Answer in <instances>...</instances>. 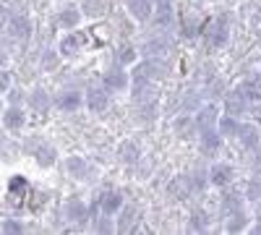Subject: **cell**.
<instances>
[{"instance_id":"18","label":"cell","mask_w":261,"mask_h":235,"mask_svg":"<svg viewBox=\"0 0 261 235\" xmlns=\"http://www.w3.org/2000/svg\"><path fill=\"white\" fill-rule=\"evenodd\" d=\"M65 217L71 222H86L89 220V206L81 199H68V204H65Z\"/></svg>"},{"instance_id":"6","label":"cell","mask_w":261,"mask_h":235,"mask_svg":"<svg viewBox=\"0 0 261 235\" xmlns=\"http://www.w3.org/2000/svg\"><path fill=\"white\" fill-rule=\"evenodd\" d=\"M55 108L60 113H76L84 108V92H76V89H65L55 97Z\"/></svg>"},{"instance_id":"16","label":"cell","mask_w":261,"mask_h":235,"mask_svg":"<svg viewBox=\"0 0 261 235\" xmlns=\"http://www.w3.org/2000/svg\"><path fill=\"white\" fill-rule=\"evenodd\" d=\"M235 136L241 139V144L246 149H256L261 144V134H258V128L253 123H241V125H238V131H235Z\"/></svg>"},{"instance_id":"24","label":"cell","mask_w":261,"mask_h":235,"mask_svg":"<svg viewBox=\"0 0 261 235\" xmlns=\"http://www.w3.org/2000/svg\"><path fill=\"white\" fill-rule=\"evenodd\" d=\"M175 134L180 136V139H191V136H196L199 131H196V123H193V115H178V120H175Z\"/></svg>"},{"instance_id":"13","label":"cell","mask_w":261,"mask_h":235,"mask_svg":"<svg viewBox=\"0 0 261 235\" xmlns=\"http://www.w3.org/2000/svg\"><path fill=\"white\" fill-rule=\"evenodd\" d=\"M217 118H220L217 105H204V108H199V113L193 115L196 131H206V128H214V125H217Z\"/></svg>"},{"instance_id":"2","label":"cell","mask_w":261,"mask_h":235,"mask_svg":"<svg viewBox=\"0 0 261 235\" xmlns=\"http://www.w3.org/2000/svg\"><path fill=\"white\" fill-rule=\"evenodd\" d=\"M0 120H3L6 131H21V128L27 125V110H24V105H8V108H3Z\"/></svg>"},{"instance_id":"23","label":"cell","mask_w":261,"mask_h":235,"mask_svg":"<svg viewBox=\"0 0 261 235\" xmlns=\"http://www.w3.org/2000/svg\"><path fill=\"white\" fill-rule=\"evenodd\" d=\"M246 108H248V102H246V94L243 92H235V94H230L227 99H225V113L227 115H241V113H246Z\"/></svg>"},{"instance_id":"7","label":"cell","mask_w":261,"mask_h":235,"mask_svg":"<svg viewBox=\"0 0 261 235\" xmlns=\"http://www.w3.org/2000/svg\"><path fill=\"white\" fill-rule=\"evenodd\" d=\"M123 206H125V199H123L120 191H105V194L99 196V209L107 217H118V212Z\"/></svg>"},{"instance_id":"33","label":"cell","mask_w":261,"mask_h":235,"mask_svg":"<svg viewBox=\"0 0 261 235\" xmlns=\"http://www.w3.org/2000/svg\"><path fill=\"white\" fill-rule=\"evenodd\" d=\"M0 230H3V232H13V235H16V232H24L27 227L21 225L18 220H6V222H3V227H0Z\"/></svg>"},{"instance_id":"26","label":"cell","mask_w":261,"mask_h":235,"mask_svg":"<svg viewBox=\"0 0 261 235\" xmlns=\"http://www.w3.org/2000/svg\"><path fill=\"white\" fill-rule=\"evenodd\" d=\"M238 125H241V120H238L235 115H227V113H222L220 118H217V131H220L222 136H235V131H238Z\"/></svg>"},{"instance_id":"19","label":"cell","mask_w":261,"mask_h":235,"mask_svg":"<svg viewBox=\"0 0 261 235\" xmlns=\"http://www.w3.org/2000/svg\"><path fill=\"white\" fill-rule=\"evenodd\" d=\"M65 170H68L73 178H79V180L89 178V162H86L84 157H79V154H71L68 160H65Z\"/></svg>"},{"instance_id":"17","label":"cell","mask_w":261,"mask_h":235,"mask_svg":"<svg viewBox=\"0 0 261 235\" xmlns=\"http://www.w3.org/2000/svg\"><path fill=\"white\" fill-rule=\"evenodd\" d=\"M128 16L139 21V24H144V21L151 18V0H128Z\"/></svg>"},{"instance_id":"12","label":"cell","mask_w":261,"mask_h":235,"mask_svg":"<svg viewBox=\"0 0 261 235\" xmlns=\"http://www.w3.org/2000/svg\"><path fill=\"white\" fill-rule=\"evenodd\" d=\"M58 27L60 29H79V24L84 21V13H81V8L79 6H65L63 11H58Z\"/></svg>"},{"instance_id":"36","label":"cell","mask_w":261,"mask_h":235,"mask_svg":"<svg viewBox=\"0 0 261 235\" xmlns=\"http://www.w3.org/2000/svg\"><path fill=\"white\" fill-rule=\"evenodd\" d=\"M246 196H248V199H256V196H261V186H258V183H251Z\"/></svg>"},{"instance_id":"28","label":"cell","mask_w":261,"mask_h":235,"mask_svg":"<svg viewBox=\"0 0 261 235\" xmlns=\"http://www.w3.org/2000/svg\"><path fill=\"white\" fill-rule=\"evenodd\" d=\"M246 227H248V217L243 215V212H241V209L230 212V222L225 225V230H227V232H243Z\"/></svg>"},{"instance_id":"8","label":"cell","mask_w":261,"mask_h":235,"mask_svg":"<svg viewBox=\"0 0 261 235\" xmlns=\"http://www.w3.org/2000/svg\"><path fill=\"white\" fill-rule=\"evenodd\" d=\"M27 105L32 108V113H39V115H45L50 108H53V97L47 94V89H42V87H37V89H32L29 94H27Z\"/></svg>"},{"instance_id":"35","label":"cell","mask_w":261,"mask_h":235,"mask_svg":"<svg viewBox=\"0 0 261 235\" xmlns=\"http://www.w3.org/2000/svg\"><path fill=\"white\" fill-rule=\"evenodd\" d=\"M11 87V71L0 68V94H6V89Z\"/></svg>"},{"instance_id":"22","label":"cell","mask_w":261,"mask_h":235,"mask_svg":"<svg viewBox=\"0 0 261 235\" xmlns=\"http://www.w3.org/2000/svg\"><path fill=\"white\" fill-rule=\"evenodd\" d=\"M79 8L86 18H102L107 13V0H81Z\"/></svg>"},{"instance_id":"21","label":"cell","mask_w":261,"mask_h":235,"mask_svg":"<svg viewBox=\"0 0 261 235\" xmlns=\"http://www.w3.org/2000/svg\"><path fill=\"white\" fill-rule=\"evenodd\" d=\"M34 160H37L39 167H53L55 160H58L55 146H50V144H39V146L34 149Z\"/></svg>"},{"instance_id":"32","label":"cell","mask_w":261,"mask_h":235,"mask_svg":"<svg viewBox=\"0 0 261 235\" xmlns=\"http://www.w3.org/2000/svg\"><path fill=\"white\" fill-rule=\"evenodd\" d=\"M241 206H243V199L241 196H225V201H222V209L227 212V215H230V212H238Z\"/></svg>"},{"instance_id":"31","label":"cell","mask_w":261,"mask_h":235,"mask_svg":"<svg viewBox=\"0 0 261 235\" xmlns=\"http://www.w3.org/2000/svg\"><path fill=\"white\" fill-rule=\"evenodd\" d=\"M6 94H8V105H24V99H27V94L21 92L18 87H8Z\"/></svg>"},{"instance_id":"10","label":"cell","mask_w":261,"mask_h":235,"mask_svg":"<svg viewBox=\"0 0 261 235\" xmlns=\"http://www.w3.org/2000/svg\"><path fill=\"white\" fill-rule=\"evenodd\" d=\"M206 39L212 47H225L227 39H230V27H227V18H217L214 24L206 32Z\"/></svg>"},{"instance_id":"27","label":"cell","mask_w":261,"mask_h":235,"mask_svg":"<svg viewBox=\"0 0 261 235\" xmlns=\"http://www.w3.org/2000/svg\"><path fill=\"white\" fill-rule=\"evenodd\" d=\"M120 157H123L125 162H130V165L139 162V160H141V146H139L136 141H123V144H120Z\"/></svg>"},{"instance_id":"38","label":"cell","mask_w":261,"mask_h":235,"mask_svg":"<svg viewBox=\"0 0 261 235\" xmlns=\"http://www.w3.org/2000/svg\"><path fill=\"white\" fill-rule=\"evenodd\" d=\"M258 76H261V73H258Z\"/></svg>"},{"instance_id":"37","label":"cell","mask_w":261,"mask_h":235,"mask_svg":"<svg viewBox=\"0 0 261 235\" xmlns=\"http://www.w3.org/2000/svg\"><path fill=\"white\" fill-rule=\"evenodd\" d=\"M3 108H6V105H3V97H0V113H3Z\"/></svg>"},{"instance_id":"14","label":"cell","mask_w":261,"mask_h":235,"mask_svg":"<svg viewBox=\"0 0 261 235\" xmlns=\"http://www.w3.org/2000/svg\"><path fill=\"white\" fill-rule=\"evenodd\" d=\"M81 47H84V37L71 29V34H65V37L60 39L58 53H60V58H73L76 53H81Z\"/></svg>"},{"instance_id":"20","label":"cell","mask_w":261,"mask_h":235,"mask_svg":"<svg viewBox=\"0 0 261 235\" xmlns=\"http://www.w3.org/2000/svg\"><path fill=\"white\" fill-rule=\"evenodd\" d=\"M118 215H120V220H118L115 230H120V232H134V230L139 227V212H136V209H125V206H123Z\"/></svg>"},{"instance_id":"34","label":"cell","mask_w":261,"mask_h":235,"mask_svg":"<svg viewBox=\"0 0 261 235\" xmlns=\"http://www.w3.org/2000/svg\"><path fill=\"white\" fill-rule=\"evenodd\" d=\"M94 230H97V232H113V230H115V222H107V215H105L102 220L94 217Z\"/></svg>"},{"instance_id":"30","label":"cell","mask_w":261,"mask_h":235,"mask_svg":"<svg viewBox=\"0 0 261 235\" xmlns=\"http://www.w3.org/2000/svg\"><path fill=\"white\" fill-rule=\"evenodd\" d=\"M58 60H60V53L58 50H45V55H42V66H45L47 71L50 68H58Z\"/></svg>"},{"instance_id":"29","label":"cell","mask_w":261,"mask_h":235,"mask_svg":"<svg viewBox=\"0 0 261 235\" xmlns=\"http://www.w3.org/2000/svg\"><path fill=\"white\" fill-rule=\"evenodd\" d=\"M209 225H206V215H204V212H193V215H191V222H188V230H199V232H204Z\"/></svg>"},{"instance_id":"25","label":"cell","mask_w":261,"mask_h":235,"mask_svg":"<svg viewBox=\"0 0 261 235\" xmlns=\"http://www.w3.org/2000/svg\"><path fill=\"white\" fill-rule=\"evenodd\" d=\"M136 60H139V50H136V45L125 42V45H120V47H118V66L128 68V66H134Z\"/></svg>"},{"instance_id":"11","label":"cell","mask_w":261,"mask_h":235,"mask_svg":"<svg viewBox=\"0 0 261 235\" xmlns=\"http://www.w3.org/2000/svg\"><path fill=\"white\" fill-rule=\"evenodd\" d=\"M134 73L136 76H144L149 81H154V79H165L167 76V66L165 63H157V60H144V63H134Z\"/></svg>"},{"instance_id":"1","label":"cell","mask_w":261,"mask_h":235,"mask_svg":"<svg viewBox=\"0 0 261 235\" xmlns=\"http://www.w3.org/2000/svg\"><path fill=\"white\" fill-rule=\"evenodd\" d=\"M102 87L110 92V94L128 92V87H130V73H128L123 66H115V68H110V71H105V76H102Z\"/></svg>"},{"instance_id":"5","label":"cell","mask_w":261,"mask_h":235,"mask_svg":"<svg viewBox=\"0 0 261 235\" xmlns=\"http://www.w3.org/2000/svg\"><path fill=\"white\" fill-rule=\"evenodd\" d=\"M225 144V136L217 131V128H206V131H199V149L212 157V154H220V149Z\"/></svg>"},{"instance_id":"15","label":"cell","mask_w":261,"mask_h":235,"mask_svg":"<svg viewBox=\"0 0 261 235\" xmlns=\"http://www.w3.org/2000/svg\"><path fill=\"white\" fill-rule=\"evenodd\" d=\"M32 21L27 18V16H13L11 21H8V34L13 37V39H18V42H24V39H29L32 37Z\"/></svg>"},{"instance_id":"3","label":"cell","mask_w":261,"mask_h":235,"mask_svg":"<svg viewBox=\"0 0 261 235\" xmlns=\"http://www.w3.org/2000/svg\"><path fill=\"white\" fill-rule=\"evenodd\" d=\"M84 105L94 115H99V113H105L107 108H110V92H107L105 87H92L89 92H84Z\"/></svg>"},{"instance_id":"4","label":"cell","mask_w":261,"mask_h":235,"mask_svg":"<svg viewBox=\"0 0 261 235\" xmlns=\"http://www.w3.org/2000/svg\"><path fill=\"white\" fill-rule=\"evenodd\" d=\"M206 178H209V186H214V188H227L232 183V178H235V170L227 162H214L209 167Z\"/></svg>"},{"instance_id":"9","label":"cell","mask_w":261,"mask_h":235,"mask_svg":"<svg viewBox=\"0 0 261 235\" xmlns=\"http://www.w3.org/2000/svg\"><path fill=\"white\" fill-rule=\"evenodd\" d=\"M151 18L157 27H170L175 13H172V0H151Z\"/></svg>"}]
</instances>
